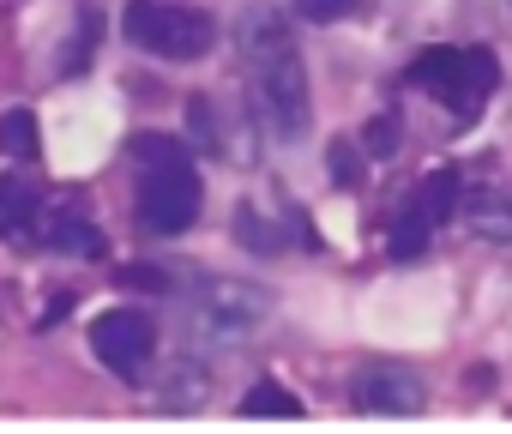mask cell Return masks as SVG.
<instances>
[{"mask_svg":"<svg viewBox=\"0 0 512 434\" xmlns=\"http://www.w3.org/2000/svg\"><path fill=\"white\" fill-rule=\"evenodd\" d=\"M266 314H272V296L247 278H199L187 296V332L199 344H217V350L241 344Z\"/></svg>","mask_w":512,"mask_h":434,"instance_id":"7a4b0ae2","label":"cell"},{"mask_svg":"<svg viewBox=\"0 0 512 434\" xmlns=\"http://www.w3.org/2000/svg\"><path fill=\"white\" fill-rule=\"evenodd\" d=\"M241 49H247V67H253V103H260L266 127L278 139H302L308 127V73H302V55L290 43V25L278 13H247L241 19Z\"/></svg>","mask_w":512,"mask_h":434,"instance_id":"6da1fadb","label":"cell"},{"mask_svg":"<svg viewBox=\"0 0 512 434\" xmlns=\"http://www.w3.org/2000/svg\"><path fill=\"white\" fill-rule=\"evenodd\" d=\"M91 49H97V13H85V19H79V49H73V61H67V67L79 73V67L91 61Z\"/></svg>","mask_w":512,"mask_h":434,"instance_id":"cb8c5ba5","label":"cell"},{"mask_svg":"<svg viewBox=\"0 0 512 434\" xmlns=\"http://www.w3.org/2000/svg\"><path fill=\"white\" fill-rule=\"evenodd\" d=\"M458 169H434V175H422V187H416V205L434 217V224H446L452 217V205H458Z\"/></svg>","mask_w":512,"mask_h":434,"instance_id":"4fadbf2b","label":"cell"},{"mask_svg":"<svg viewBox=\"0 0 512 434\" xmlns=\"http://www.w3.org/2000/svg\"><path fill=\"white\" fill-rule=\"evenodd\" d=\"M464 217H470V230L482 242H512V205L500 193H470L464 199Z\"/></svg>","mask_w":512,"mask_h":434,"instance_id":"8fae6325","label":"cell"},{"mask_svg":"<svg viewBox=\"0 0 512 434\" xmlns=\"http://www.w3.org/2000/svg\"><path fill=\"white\" fill-rule=\"evenodd\" d=\"M211 398V368L205 362H175L169 374H163V404L169 410H193V404H205Z\"/></svg>","mask_w":512,"mask_h":434,"instance_id":"30bf717a","label":"cell"},{"mask_svg":"<svg viewBox=\"0 0 512 434\" xmlns=\"http://www.w3.org/2000/svg\"><path fill=\"white\" fill-rule=\"evenodd\" d=\"M500 85V67H494V55L488 49H464V97H470V109L488 97Z\"/></svg>","mask_w":512,"mask_h":434,"instance_id":"9a60e30c","label":"cell"},{"mask_svg":"<svg viewBox=\"0 0 512 434\" xmlns=\"http://www.w3.org/2000/svg\"><path fill=\"white\" fill-rule=\"evenodd\" d=\"M356 404H362L368 416H416V410L428 404V392H422V380H416L410 368H398V362H368V368L356 374Z\"/></svg>","mask_w":512,"mask_h":434,"instance_id":"8992f818","label":"cell"},{"mask_svg":"<svg viewBox=\"0 0 512 434\" xmlns=\"http://www.w3.org/2000/svg\"><path fill=\"white\" fill-rule=\"evenodd\" d=\"M133 157H139L145 169H157V163H187V157H181V139H169V133H133Z\"/></svg>","mask_w":512,"mask_h":434,"instance_id":"44dd1931","label":"cell"},{"mask_svg":"<svg viewBox=\"0 0 512 434\" xmlns=\"http://www.w3.org/2000/svg\"><path fill=\"white\" fill-rule=\"evenodd\" d=\"M235 236H241V248H253V254H278V248H284V242H278V230L266 224L260 211H247V205L235 211Z\"/></svg>","mask_w":512,"mask_h":434,"instance_id":"2e32d148","label":"cell"},{"mask_svg":"<svg viewBox=\"0 0 512 434\" xmlns=\"http://www.w3.org/2000/svg\"><path fill=\"white\" fill-rule=\"evenodd\" d=\"M43 248L73 254V260H103V236L85 224V217H73V211H55L43 224Z\"/></svg>","mask_w":512,"mask_h":434,"instance_id":"ba28073f","label":"cell"},{"mask_svg":"<svg viewBox=\"0 0 512 434\" xmlns=\"http://www.w3.org/2000/svg\"><path fill=\"white\" fill-rule=\"evenodd\" d=\"M127 37L163 61H199L211 49V19L193 7H169V0H127Z\"/></svg>","mask_w":512,"mask_h":434,"instance_id":"3957f363","label":"cell"},{"mask_svg":"<svg viewBox=\"0 0 512 434\" xmlns=\"http://www.w3.org/2000/svg\"><path fill=\"white\" fill-rule=\"evenodd\" d=\"M356 145H362V139H332V145H326V169H332L338 187H356V181H362V157H368V151H356Z\"/></svg>","mask_w":512,"mask_h":434,"instance_id":"e0dca14e","label":"cell"},{"mask_svg":"<svg viewBox=\"0 0 512 434\" xmlns=\"http://www.w3.org/2000/svg\"><path fill=\"white\" fill-rule=\"evenodd\" d=\"M91 350H97L103 368H115V374L133 380V374L151 362V350H157V326H151L139 308H109V314L91 326Z\"/></svg>","mask_w":512,"mask_h":434,"instance_id":"5b68a950","label":"cell"},{"mask_svg":"<svg viewBox=\"0 0 512 434\" xmlns=\"http://www.w3.org/2000/svg\"><path fill=\"white\" fill-rule=\"evenodd\" d=\"M241 416H302V404L284 392V386H260L241 398Z\"/></svg>","mask_w":512,"mask_h":434,"instance_id":"ffe728a7","label":"cell"},{"mask_svg":"<svg viewBox=\"0 0 512 434\" xmlns=\"http://www.w3.org/2000/svg\"><path fill=\"white\" fill-rule=\"evenodd\" d=\"M31 217H37V187L7 175V181H0V236L19 242V236L31 230Z\"/></svg>","mask_w":512,"mask_h":434,"instance_id":"7c38bea8","label":"cell"},{"mask_svg":"<svg viewBox=\"0 0 512 434\" xmlns=\"http://www.w3.org/2000/svg\"><path fill=\"white\" fill-rule=\"evenodd\" d=\"M187 133L199 139V151H223V127H217L211 97H193V103H187Z\"/></svg>","mask_w":512,"mask_h":434,"instance_id":"ac0fdd59","label":"cell"},{"mask_svg":"<svg viewBox=\"0 0 512 434\" xmlns=\"http://www.w3.org/2000/svg\"><path fill=\"white\" fill-rule=\"evenodd\" d=\"M199 217V181L187 163H157L139 181V224L157 236H181Z\"/></svg>","mask_w":512,"mask_h":434,"instance_id":"277c9868","label":"cell"},{"mask_svg":"<svg viewBox=\"0 0 512 434\" xmlns=\"http://www.w3.org/2000/svg\"><path fill=\"white\" fill-rule=\"evenodd\" d=\"M356 7H362V0H296V13L314 19V25H338V19H350Z\"/></svg>","mask_w":512,"mask_h":434,"instance_id":"7402d4cb","label":"cell"},{"mask_svg":"<svg viewBox=\"0 0 512 434\" xmlns=\"http://www.w3.org/2000/svg\"><path fill=\"white\" fill-rule=\"evenodd\" d=\"M0 151H7V157H37V115L31 109H7V115H0Z\"/></svg>","mask_w":512,"mask_h":434,"instance_id":"5bb4252c","label":"cell"},{"mask_svg":"<svg viewBox=\"0 0 512 434\" xmlns=\"http://www.w3.org/2000/svg\"><path fill=\"white\" fill-rule=\"evenodd\" d=\"M410 79L428 85L434 97H452L458 115H476L470 97H464V49H422V55L410 61Z\"/></svg>","mask_w":512,"mask_h":434,"instance_id":"52a82bcc","label":"cell"},{"mask_svg":"<svg viewBox=\"0 0 512 434\" xmlns=\"http://www.w3.org/2000/svg\"><path fill=\"white\" fill-rule=\"evenodd\" d=\"M115 278L133 284V290H169V272H163V266H121Z\"/></svg>","mask_w":512,"mask_h":434,"instance_id":"603a6c76","label":"cell"},{"mask_svg":"<svg viewBox=\"0 0 512 434\" xmlns=\"http://www.w3.org/2000/svg\"><path fill=\"white\" fill-rule=\"evenodd\" d=\"M428 236H434V217L410 199L398 217H392V236H386V248H392V260H422L428 254Z\"/></svg>","mask_w":512,"mask_h":434,"instance_id":"9c48e42d","label":"cell"},{"mask_svg":"<svg viewBox=\"0 0 512 434\" xmlns=\"http://www.w3.org/2000/svg\"><path fill=\"white\" fill-rule=\"evenodd\" d=\"M398 145H404L398 115H374V121L362 127V151H368V157H398Z\"/></svg>","mask_w":512,"mask_h":434,"instance_id":"d6986e66","label":"cell"}]
</instances>
